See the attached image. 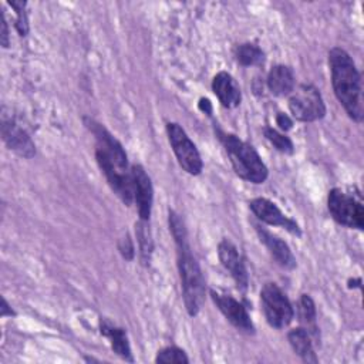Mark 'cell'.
Masks as SVG:
<instances>
[{"label": "cell", "mask_w": 364, "mask_h": 364, "mask_svg": "<svg viewBox=\"0 0 364 364\" xmlns=\"http://www.w3.org/2000/svg\"><path fill=\"white\" fill-rule=\"evenodd\" d=\"M168 222L176 245V263L181 277L183 303L188 314L195 317L205 300V280L200 267L192 255L183 220L175 210H169Z\"/></svg>", "instance_id": "cell-1"}, {"label": "cell", "mask_w": 364, "mask_h": 364, "mask_svg": "<svg viewBox=\"0 0 364 364\" xmlns=\"http://www.w3.org/2000/svg\"><path fill=\"white\" fill-rule=\"evenodd\" d=\"M328 65L331 85L338 102L353 121L361 122L364 117L361 75L351 55L341 47H333L328 51Z\"/></svg>", "instance_id": "cell-2"}, {"label": "cell", "mask_w": 364, "mask_h": 364, "mask_svg": "<svg viewBox=\"0 0 364 364\" xmlns=\"http://www.w3.org/2000/svg\"><path fill=\"white\" fill-rule=\"evenodd\" d=\"M216 134L225 146L235 173L239 178L252 183H263L267 179V166L252 145L242 141L239 136L226 134L220 129H218Z\"/></svg>", "instance_id": "cell-3"}, {"label": "cell", "mask_w": 364, "mask_h": 364, "mask_svg": "<svg viewBox=\"0 0 364 364\" xmlns=\"http://www.w3.org/2000/svg\"><path fill=\"white\" fill-rule=\"evenodd\" d=\"M260 303L266 321L273 328H284L294 317V310L276 283H266L260 290Z\"/></svg>", "instance_id": "cell-4"}, {"label": "cell", "mask_w": 364, "mask_h": 364, "mask_svg": "<svg viewBox=\"0 0 364 364\" xmlns=\"http://www.w3.org/2000/svg\"><path fill=\"white\" fill-rule=\"evenodd\" d=\"M327 208L331 218L338 225L358 230L364 228V208L361 202L340 188H334L328 192Z\"/></svg>", "instance_id": "cell-5"}, {"label": "cell", "mask_w": 364, "mask_h": 364, "mask_svg": "<svg viewBox=\"0 0 364 364\" xmlns=\"http://www.w3.org/2000/svg\"><path fill=\"white\" fill-rule=\"evenodd\" d=\"M289 109L294 119L301 122H313L326 115V104L317 90L311 84H301L289 98Z\"/></svg>", "instance_id": "cell-6"}, {"label": "cell", "mask_w": 364, "mask_h": 364, "mask_svg": "<svg viewBox=\"0 0 364 364\" xmlns=\"http://www.w3.org/2000/svg\"><path fill=\"white\" fill-rule=\"evenodd\" d=\"M166 134L172 151L182 169L189 175H199L202 172L203 162L196 145L188 136L185 129L176 122H168Z\"/></svg>", "instance_id": "cell-7"}, {"label": "cell", "mask_w": 364, "mask_h": 364, "mask_svg": "<svg viewBox=\"0 0 364 364\" xmlns=\"http://www.w3.org/2000/svg\"><path fill=\"white\" fill-rule=\"evenodd\" d=\"M95 159L101 169V172L105 175L108 185L115 192V195L127 205L131 206L134 202V192H132V179L131 172L124 171L119 168L104 151L95 149Z\"/></svg>", "instance_id": "cell-8"}, {"label": "cell", "mask_w": 364, "mask_h": 364, "mask_svg": "<svg viewBox=\"0 0 364 364\" xmlns=\"http://www.w3.org/2000/svg\"><path fill=\"white\" fill-rule=\"evenodd\" d=\"M210 297L216 307L220 310V313L226 317V320L239 331L245 334H253L255 326L250 320V316L246 310V307L237 301L235 297L226 293H220L216 290H210Z\"/></svg>", "instance_id": "cell-9"}, {"label": "cell", "mask_w": 364, "mask_h": 364, "mask_svg": "<svg viewBox=\"0 0 364 364\" xmlns=\"http://www.w3.org/2000/svg\"><path fill=\"white\" fill-rule=\"evenodd\" d=\"M82 121L85 127L91 131V134L95 136V149L104 151L119 168H122L124 171H129L128 158L121 142L102 124L97 122L95 119L84 117Z\"/></svg>", "instance_id": "cell-10"}, {"label": "cell", "mask_w": 364, "mask_h": 364, "mask_svg": "<svg viewBox=\"0 0 364 364\" xmlns=\"http://www.w3.org/2000/svg\"><path fill=\"white\" fill-rule=\"evenodd\" d=\"M1 138L4 144L23 158H33L36 155V145L28 136V134L11 118V115L6 114V108L1 109Z\"/></svg>", "instance_id": "cell-11"}, {"label": "cell", "mask_w": 364, "mask_h": 364, "mask_svg": "<svg viewBox=\"0 0 364 364\" xmlns=\"http://www.w3.org/2000/svg\"><path fill=\"white\" fill-rule=\"evenodd\" d=\"M129 172L132 179L134 202L136 205L139 220H149L154 202V188L151 178L148 176L145 169L136 164L129 168Z\"/></svg>", "instance_id": "cell-12"}, {"label": "cell", "mask_w": 364, "mask_h": 364, "mask_svg": "<svg viewBox=\"0 0 364 364\" xmlns=\"http://www.w3.org/2000/svg\"><path fill=\"white\" fill-rule=\"evenodd\" d=\"M249 208L253 212V215L262 220L266 225L270 226H282L286 230H289L293 235L300 236V228L299 225L290 219L289 216H286L276 203H273L272 200L266 199V198H255L249 202Z\"/></svg>", "instance_id": "cell-13"}, {"label": "cell", "mask_w": 364, "mask_h": 364, "mask_svg": "<svg viewBox=\"0 0 364 364\" xmlns=\"http://www.w3.org/2000/svg\"><path fill=\"white\" fill-rule=\"evenodd\" d=\"M218 256H219V260H220L222 266L233 277L237 289L245 291L247 289L249 274H247L246 264H245L240 253L237 252V247L230 240L223 239L218 245Z\"/></svg>", "instance_id": "cell-14"}, {"label": "cell", "mask_w": 364, "mask_h": 364, "mask_svg": "<svg viewBox=\"0 0 364 364\" xmlns=\"http://www.w3.org/2000/svg\"><path fill=\"white\" fill-rule=\"evenodd\" d=\"M255 228H256V232H257V236H259L260 242L267 247L269 253L276 260V263L280 264L282 267L287 269V270L294 269L296 267V259H294L289 245L284 240H282L280 237L270 233L267 229H264L259 225H255Z\"/></svg>", "instance_id": "cell-15"}, {"label": "cell", "mask_w": 364, "mask_h": 364, "mask_svg": "<svg viewBox=\"0 0 364 364\" xmlns=\"http://www.w3.org/2000/svg\"><path fill=\"white\" fill-rule=\"evenodd\" d=\"M212 91L225 108H236L242 101L240 87L226 71L218 73L212 80Z\"/></svg>", "instance_id": "cell-16"}, {"label": "cell", "mask_w": 364, "mask_h": 364, "mask_svg": "<svg viewBox=\"0 0 364 364\" xmlns=\"http://www.w3.org/2000/svg\"><path fill=\"white\" fill-rule=\"evenodd\" d=\"M267 88L269 91L276 97H284L293 92L294 90V74L293 70L289 65L277 64L272 67V70L267 74Z\"/></svg>", "instance_id": "cell-17"}, {"label": "cell", "mask_w": 364, "mask_h": 364, "mask_svg": "<svg viewBox=\"0 0 364 364\" xmlns=\"http://www.w3.org/2000/svg\"><path fill=\"white\" fill-rule=\"evenodd\" d=\"M100 330H101V334H104L109 340V344H111V348L114 353H117L124 360H128V361L134 360L131 347H129V341H128V337H127V333L124 328L117 327L107 318H101Z\"/></svg>", "instance_id": "cell-18"}, {"label": "cell", "mask_w": 364, "mask_h": 364, "mask_svg": "<svg viewBox=\"0 0 364 364\" xmlns=\"http://www.w3.org/2000/svg\"><path fill=\"white\" fill-rule=\"evenodd\" d=\"M287 340H289V344L291 346L293 351L299 357H301L307 363H317V357L313 350L310 334L304 327L291 328L287 333Z\"/></svg>", "instance_id": "cell-19"}, {"label": "cell", "mask_w": 364, "mask_h": 364, "mask_svg": "<svg viewBox=\"0 0 364 364\" xmlns=\"http://www.w3.org/2000/svg\"><path fill=\"white\" fill-rule=\"evenodd\" d=\"M297 316L301 324L306 326V330L309 333H313V336L317 338V326H316V304L313 299L309 294H301L297 303Z\"/></svg>", "instance_id": "cell-20"}, {"label": "cell", "mask_w": 364, "mask_h": 364, "mask_svg": "<svg viewBox=\"0 0 364 364\" xmlns=\"http://www.w3.org/2000/svg\"><path fill=\"white\" fill-rule=\"evenodd\" d=\"M236 61L243 67L262 65L264 63V53L253 43H243L235 48Z\"/></svg>", "instance_id": "cell-21"}, {"label": "cell", "mask_w": 364, "mask_h": 364, "mask_svg": "<svg viewBox=\"0 0 364 364\" xmlns=\"http://www.w3.org/2000/svg\"><path fill=\"white\" fill-rule=\"evenodd\" d=\"M149 220H139L135 225V232H136V240L139 245V256L141 262L144 266L149 264L152 250H154V242H152V235L149 229Z\"/></svg>", "instance_id": "cell-22"}, {"label": "cell", "mask_w": 364, "mask_h": 364, "mask_svg": "<svg viewBox=\"0 0 364 364\" xmlns=\"http://www.w3.org/2000/svg\"><path fill=\"white\" fill-rule=\"evenodd\" d=\"M263 134L266 136V139L282 154H287L291 155L294 152V145L291 142V139L289 136H286L284 134L279 132L277 129L272 128V127H264Z\"/></svg>", "instance_id": "cell-23"}, {"label": "cell", "mask_w": 364, "mask_h": 364, "mask_svg": "<svg viewBox=\"0 0 364 364\" xmlns=\"http://www.w3.org/2000/svg\"><path fill=\"white\" fill-rule=\"evenodd\" d=\"M156 363H178V364H186L189 363L188 355L185 354V351L176 346H169L162 348L161 351H158V355L155 358Z\"/></svg>", "instance_id": "cell-24"}, {"label": "cell", "mask_w": 364, "mask_h": 364, "mask_svg": "<svg viewBox=\"0 0 364 364\" xmlns=\"http://www.w3.org/2000/svg\"><path fill=\"white\" fill-rule=\"evenodd\" d=\"M9 6H11L16 10V30L20 36H27L28 33V17L26 11V1H9Z\"/></svg>", "instance_id": "cell-25"}, {"label": "cell", "mask_w": 364, "mask_h": 364, "mask_svg": "<svg viewBox=\"0 0 364 364\" xmlns=\"http://www.w3.org/2000/svg\"><path fill=\"white\" fill-rule=\"evenodd\" d=\"M118 249H119V253L122 255V257H124L125 260H132V259H134V256H135V247H134L132 239L129 237L128 233L119 240Z\"/></svg>", "instance_id": "cell-26"}, {"label": "cell", "mask_w": 364, "mask_h": 364, "mask_svg": "<svg viewBox=\"0 0 364 364\" xmlns=\"http://www.w3.org/2000/svg\"><path fill=\"white\" fill-rule=\"evenodd\" d=\"M276 124L279 125V128H280L282 131H289V129H291V127H293L291 118H290L287 114H283V112H277V115H276Z\"/></svg>", "instance_id": "cell-27"}, {"label": "cell", "mask_w": 364, "mask_h": 364, "mask_svg": "<svg viewBox=\"0 0 364 364\" xmlns=\"http://www.w3.org/2000/svg\"><path fill=\"white\" fill-rule=\"evenodd\" d=\"M1 46L4 48H7L10 46V34H9V26H7V20H6V16L1 10Z\"/></svg>", "instance_id": "cell-28"}, {"label": "cell", "mask_w": 364, "mask_h": 364, "mask_svg": "<svg viewBox=\"0 0 364 364\" xmlns=\"http://www.w3.org/2000/svg\"><path fill=\"white\" fill-rule=\"evenodd\" d=\"M16 313L13 311V309L10 307V304L7 303V300L4 297H1V307H0V316L6 317V316H14Z\"/></svg>", "instance_id": "cell-29"}, {"label": "cell", "mask_w": 364, "mask_h": 364, "mask_svg": "<svg viewBox=\"0 0 364 364\" xmlns=\"http://www.w3.org/2000/svg\"><path fill=\"white\" fill-rule=\"evenodd\" d=\"M199 108H200L202 111H205L208 115H210V112H212V105H210V101H209L208 98H200V101H199Z\"/></svg>", "instance_id": "cell-30"}]
</instances>
